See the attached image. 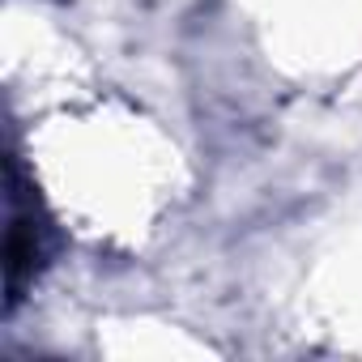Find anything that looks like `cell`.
<instances>
[{
	"instance_id": "6da1fadb",
	"label": "cell",
	"mask_w": 362,
	"mask_h": 362,
	"mask_svg": "<svg viewBox=\"0 0 362 362\" xmlns=\"http://www.w3.org/2000/svg\"><path fill=\"white\" fill-rule=\"evenodd\" d=\"M47 243H52V226L39 209V197L26 188V175L18 166V158L9 162V235H5V311H13L26 290L35 286V277L47 264Z\"/></svg>"
}]
</instances>
